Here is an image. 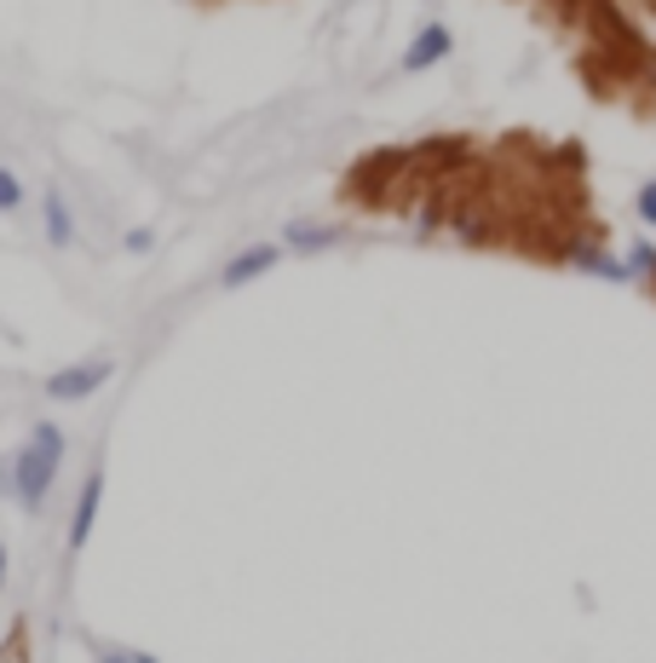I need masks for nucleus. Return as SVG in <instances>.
Returning a JSON list of instances; mask_svg holds the SVG:
<instances>
[{"label": "nucleus", "instance_id": "nucleus-1", "mask_svg": "<svg viewBox=\"0 0 656 663\" xmlns=\"http://www.w3.org/2000/svg\"><path fill=\"white\" fill-rule=\"evenodd\" d=\"M63 456H69V439H63V427L58 421H41L35 433L12 450V503L23 514H41L47 508V496L63 474Z\"/></svg>", "mask_w": 656, "mask_h": 663}, {"label": "nucleus", "instance_id": "nucleus-2", "mask_svg": "<svg viewBox=\"0 0 656 663\" xmlns=\"http://www.w3.org/2000/svg\"><path fill=\"white\" fill-rule=\"evenodd\" d=\"M116 381V358H81V363H63V370H52L41 381L47 398H58V404H81V398L104 392Z\"/></svg>", "mask_w": 656, "mask_h": 663}, {"label": "nucleus", "instance_id": "nucleus-3", "mask_svg": "<svg viewBox=\"0 0 656 663\" xmlns=\"http://www.w3.org/2000/svg\"><path fill=\"white\" fill-rule=\"evenodd\" d=\"M98 508H104V468L87 474V485L76 490V508H69V525H63V554L76 559L87 543H92V530H98Z\"/></svg>", "mask_w": 656, "mask_h": 663}, {"label": "nucleus", "instance_id": "nucleus-4", "mask_svg": "<svg viewBox=\"0 0 656 663\" xmlns=\"http://www.w3.org/2000/svg\"><path fill=\"white\" fill-rule=\"evenodd\" d=\"M283 260H288V248H283V243H248L242 254H231V260L219 265V289H248V283L271 277Z\"/></svg>", "mask_w": 656, "mask_h": 663}, {"label": "nucleus", "instance_id": "nucleus-5", "mask_svg": "<svg viewBox=\"0 0 656 663\" xmlns=\"http://www.w3.org/2000/svg\"><path fill=\"white\" fill-rule=\"evenodd\" d=\"M449 52H456V36H449L443 23H427L421 36L403 47V70H432V64H443Z\"/></svg>", "mask_w": 656, "mask_h": 663}, {"label": "nucleus", "instance_id": "nucleus-6", "mask_svg": "<svg viewBox=\"0 0 656 663\" xmlns=\"http://www.w3.org/2000/svg\"><path fill=\"white\" fill-rule=\"evenodd\" d=\"M41 231H47V243H52V248H76V208L63 203V191H58V185L41 196Z\"/></svg>", "mask_w": 656, "mask_h": 663}, {"label": "nucleus", "instance_id": "nucleus-7", "mask_svg": "<svg viewBox=\"0 0 656 663\" xmlns=\"http://www.w3.org/2000/svg\"><path fill=\"white\" fill-rule=\"evenodd\" d=\"M334 243H340L334 225H317V220H288V225H283V248H288V254H323V248H334Z\"/></svg>", "mask_w": 656, "mask_h": 663}, {"label": "nucleus", "instance_id": "nucleus-8", "mask_svg": "<svg viewBox=\"0 0 656 663\" xmlns=\"http://www.w3.org/2000/svg\"><path fill=\"white\" fill-rule=\"evenodd\" d=\"M23 208V179L0 162V214H18Z\"/></svg>", "mask_w": 656, "mask_h": 663}, {"label": "nucleus", "instance_id": "nucleus-9", "mask_svg": "<svg viewBox=\"0 0 656 663\" xmlns=\"http://www.w3.org/2000/svg\"><path fill=\"white\" fill-rule=\"evenodd\" d=\"M121 248H127V254H150V248H156V231H150V225H133L127 237H121Z\"/></svg>", "mask_w": 656, "mask_h": 663}, {"label": "nucleus", "instance_id": "nucleus-10", "mask_svg": "<svg viewBox=\"0 0 656 663\" xmlns=\"http://www.w3.org/2000/svg\"><path fill=\"white\" fill-rule=\"evenodd\" d=\"M98 657H110V663H150L145 646H98Z\"/></svg>", "mask_w": 656, "mask_h": 663}, {"label": "nucleus", "instance_id": "nucleus-11", "mask_svg": "<svg viewBox=\"0 0 656 663\" xmlns=\"http://www.w3.org/2000/svg\"><path fill=\"white\" fill-rule=\"evenodd\" d=\"M639 214L656 225V185H645V191H639Z\"/></svg>", "mask_w": 656, "mask_h": 663}, {"label": "nucleus", "instance_id": "nucleus-12", "mask_svg": "<svg viewBox=\"0 0 656 663\" xmlns=\"http://www.w3.org/2000/svg\"><path fill=\"white\" fill-rule=\"evenodd\" d=\"M0 496L12 503V456H0Z\"/></svg>", "mask_w": 656, "mask_h": 663}, {"label": "nucleus", "instance_id": "nucleus-13", "mask_svg": "<svg viewBox=\"0 0 656 663\" xmlns=\"http://www.w3.org/2000/svg\"><path fill=\"white\" fill-rule=\"evenodd\" d=\"M7 572H12V554H7V543H0V588H7Z\"/></svg>", "mask_w": 656, "mask_h": 663}]
</instances>
